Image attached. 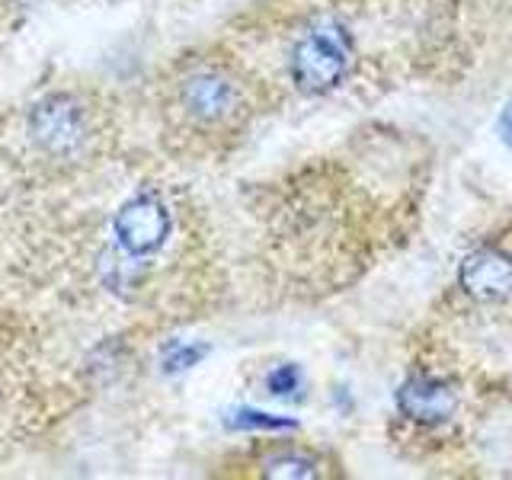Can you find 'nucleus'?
<instances>
[{"label":"nucleus","mask_w":512,"mask_h":480,"mask_svg":"<svg viewBox=\"0 0 512 480\" xmlns=\"http://www.w3.org/2000/svg\"><path fill=\"white\" fill-rule=\"evenodd\" d=\"M349 61H352L349 29L336 20H324L295 42L292 58H288V74H292V84L304 96H324L346 80Z\"/></svg>","instance_id":"nucleus-1"},{"label":"nucleus","mask_w":512,"mask_h":480,"mask_svg":"<svg viewBox=\"0 0 512 480\" xmlns=\"http://www.w3.org/2000/svg\"><path fill=\"white\" fill-rule=\"evenodd\" d=\"M173 231V218L167 202L157 196L154 189H141L132 199L119 205L116 218H112V237H116L119 250L128 260H148L164 250Z\"/></svg>","instance_id":"nucleus-2"},{"label":"nucleus","mask_w":512,"mask_h":480,"mask_svg":"<svg viewBox=\"0 0 512 480\" xmlns=\"http://www.w3.org/2000/svg\"><path fill=\"white\" fill-rule=\"evenodd\" d=\"M29 138L52 157H71L90 135L84 103L71 93H45L29 106Z\"/></svg>","instance_id":"nucleus-3"},{"label":"nucleus","mask_w":512,"mask_h":480,"mask_svg":"<svg viewBox=\"0 0 512 480\" xmlns=\"http://www.w3.org/2000/svg\"><path fill=\"white\" fill-rule=\"evenodd\" d=\"M458 285L480 304L512 298V256L500 247H480L458 266Z\"/></svg>","instance_id":"nucleus-4"},{"label":"nucleus","mask_w":512,"mask_h":480,"mask_svg":"<svg viewBox=\"0 0 512 480\" xmlns=\"http://www.w3.org/2000/svg\"><path fill=\"white\" fill-rule=\"evenodd\" d=\"M458 394L452 381L439 375H410L397 388V410L416 426H442L452 420Z\"/></svg>","instance_id":"nucleus-5"},{"label":"nucleus","mask_w":512,"mask_h":480,"mask_svg":"<svg viewBox=\"0 0 512 480\" xmlns=\"http://www.w3.org/2000/svg\"><path fill=\"white\" fill-rule=\"evenodd\" d=\"M180 100L186 112L199 122H221L237 112L240 90L231 77H224L218 71H199L186 77V84L180 90Z\"/></svg>","instance_id":"nucleus-6"},{"label":"nucleus","mask_w":512,"mask_h":480,"mask_svg":"<svg viewBox=\"0 0 512 480\" xmlns=\"http://www.w3.org/2000/svg\"><path fill=\"white\" fill-rule=\"evenodd\" d=\"M266 474L269 477H317V461L308 458V455H295V452H288V455H276V458H269L266 464Z\"/></svg>","instance_id":"nucleus-7"},{"label":"nucleus","mask_w":512,"mask_h":480,"mask_svg":"<svg viewBox=\"0 0 512 480\" xmlns=\"http://www.w3.org/2000/svg\"><path fill=\"white\" fill-rule=\"evenodd\" d=\"M266 388H269V394H276V397L295 394V391L301 388V372H298L295 365H279L276 372H269Z\"/></svg>","instance_id":"nucleus-8"},{"label":"nucleus","mask_w":512,"mask_h":480,"mask_svg":"<svg viewBox=\"0 0 512 480\" xmlns=\"http://www.w3.org/2000/svg\"><path fill=\"white\" fill-rule=\"evenodd\" d=\"M205 346H180V343H176V346H170L167 349V356H164V368H167V372L173 375V372H186V368H192V365H196L202 356H205Z\"/></svg>","instance_id":"nucleus-9"},{"label":"nucleus","mask_w":512,"mask_h":480,"mask_svg":"<svg viewBox=\"0 0 512 480\" xmlns=\"http://www.w3.org/2000/svg\"><path fill=\"white\" fill-rule=\"evenodd\" d=\"M234 416H237L234 426H240V429H247V426H253V429H292L295 426L292 420H279V416H269L260 410H237Z\"/></svg>","instance_id":"nucleus-10"},{"label":"nucleus","mask_w":512,"mask_h":480,"mask_svg":"<svg viewBox=\"0 0 512 480\" xmlns=\"http://www.w3.org/2000/svg\"><path fill=\"white\" fill-rule=\"evenodd\" d=\"M500 132H503V138L512 144V100H509V106L503 109V119H500Z\"/></svg>","instance_id":"nucleus-11"}]
</instances>
